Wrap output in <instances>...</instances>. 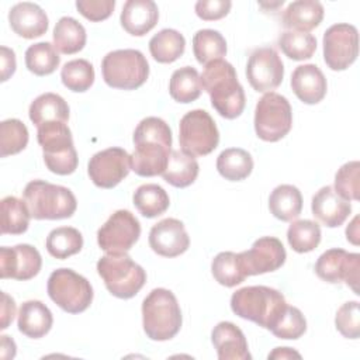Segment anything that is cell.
Wrapping results in <instances>:
<instances>
[{"mask_svg":"<svg viewBox=\"0 0 360 360\" xmlns=\"http://www.w3.org/2000/svg\"><path fill=\"white\" fill-rule=\"evenodd\" d=\"M246 77L259 93H270L277 89L284 77V65L276 49L270 46L255 49L248 59Z\"/></svg>","mask_w":360,"mask_h":360,"instance_id":"cell-16","label":"cell"},{"mask_svg":"<svg viewBox=\"0 0 360 360\" xmlns=\"http://www.w3.org/2000/svg\"><path fill=\"white\" fill-rule=\"evenodd\" d=\"M42 266L39 252L27 243L0 248V277L25 281L34 278Z\"/></svg>","mask_w":360,"mask_h":360,"instance_id":"cell-18","label":"cell"},{"mask_svg":"<svg viewBox=\"0 0 360 360\" xmlns=\"http://www.w3.org/2000/svg\"><path fill=\"white\" fill-rule=\"evenodd\" d=\"M141 236V224L128 210H118L97 231V243L111 255L127 253Z\"/></svg>","mask_w":360,"mask_h":360,"instance_id":"cell-12","label":"cell"},{"mask_svg":"<svg viewBox=\"0 0 360 360\" xmlns=\"http://www.w3.org/2000/svg\"><path fill=\"white\" fill-rule=\"evenodd\" d=\"M45 248L52 257L63 260L82 250L83 236L76 228L59 226L48 233Z\"/></svg>","mask_w":360,"mask_h":360,"instance_id":"cell-35","label":"cell"},{"mask_svg":"<svg viewBox=\"0 0 360 360\" xmlns=\"http://www.w3.org/2000/svg\"><path fill=\"white\" fill-rule=\"evenodd\" d=\"M198 170L200 167L194 156L183 150H172L167 166L162 173V177L170 186L184 188L195 181Z\"/></svg>","mask_w":360,"mask_h":360,"instance_id":"cell-28","label":"cell"},{"mask_svg":"<svg viewBox=\"0 0 360 360\" xmlns=\"http://www.w3.org/2000/svg\"><path fill=\"white\" fill-rule=\"evenodd\" d=\"M181 311L176 295L167 288L152 290L142 302V325L152 340L174 338L181 328Z\"/></svg>","mask_w":360,"mask_h":360,"instance_id":"cell-4","label":"cell"},{"mask_svg":"<svg viewBox=\"0 0 360 360\" xmlns=\"http://www.w3.org/2000/svg\"><path fill=\"white\" fill-rule=\"evenodd\" d=\"M181 150L191 156L210 155L219 143L215 121L205 110H191L183 115L179 127Z\"/></svg>","mask_w":360,"mask_h":360,"instance_id":"cell-11","label":"cell"},{"mask_svg":"<svg viewBox=\"0 0 360 360\" xmlns=\"http://www.w3.org/2000/svg\"><path fill=\"white\" fill-rule=\"evenodd\" d=\"M49 298L65 312L80 314L93 301V287L90 281L72 269L53 270L48 278Z\"/></svg>","mask_w":360,"mask_h":360,"instance_id":"cell-9","label":"cell"},{"mask_svg":"<svg viewBox=\"0 0 360 360\" xmlns=\"http://www.w3.org/2000/svg\"><path fill=\"white\" fill-rule=\"evenodd\" d=\"M134 205L145 218H156L162 215L170 204L169 195L159 184H142L134 193Z\"/></svg>","mask_w":360,"mask_h":360,"instance_id":"cell-34","label":"cell"},{"mask_svg":"<svg viewBox=\"0 0 360 360\" xmlns=\"http://www.w3.org/2000/svg\"><path fill=\"white\" fill-rule=\"evenodd\" d=\"M359 270H360V255L349 253L343 249H329L323 252L316 263V276L330 284H339L342 281L350 287L354 294H359Z\"/></svg>","mask_w":360,"mask_h":360,"instance_id":"cell-15","label":"cell"},{"mask_svg":"<svg viewBox=\"0 0 360 360\" xmlns=\"http://www.w3.org/2000/svg\"><path fill=\"white\" fill-rule=\"evenodd\" d=\"M232 7L229 0H200L195 3V14L204 21H215L225 17Z\"/></svg>","mask_w":360,"mask_h":360,"instance_id":"cell-48","label":"cell"},{"mask_svg":"<svg viewBox=\"0 0 360 360\" xmlns=\"http://www.w3.org/2000/svg\"><path fill=\"white\" fill-rule=\"evenodd\" d=\"M301 359V354L291 347H276L271 353H269V359Z\"/></svg>","mask_w":360,"mask_h":360,"instance_id":"cell-51","label":"cell"},{"mask_svg":"<svg viewBox=\"0 0 360 360\" xmlns=\"http://www.w3.org/2000/svg\"><path fill=\"white\" fill-rule=\"evenodd\" d=\"M1 233L21 235L30 225V210L24 200L7 195L1 200Z\"/></svg>","mask_w":360,"mask_h":360,"instance_id":"cell-36","label":"cell"},{"mask_svg":"<svg viewBox=\"0 0 360 360\" xmlns=\"http://www.w3.org/2000/svg\"><path fill=\"white\" fill-rule=\"evenodd\" d=\"M201 76L191 66H183L173 72L169 82V93L177 103H191L201 96Z\"/></svg>","mask_w":360,"mask_h":360,"instance_id":"cell-33","label":"cell"},{"mask_svg":"<svg viewBox=\"0 0 360 360\" xmlns=\"http://www.w3.org/2000/svg\"><path fill=\"white\" fill-rule=\"evenodd\" d=\"M8 22L18 37L32 39L42 37L46 32L49 21L45 11L38 4L22 1L10 8Z\"/></svg>","mask_w":360,"mask_h":360,"instance_id":"cell-21","label":"cell"},{"mask_svg":"<svg viewBox=\"0 0 360 360\" xmlns=\"http://www.w3.org/2000/svg\"><path fill=\"white\" fill-rule=\"evenodd\" d=\"M60 56L56 48L49 42H38L25 51V66L37 76H46L56 70Z\"/></svg>","mask_w":360,"mask_h":360,"instance_id":"cell-39","label":"cell"},{"mask_svg":"<svg viewBox=\"0 0 360 360\" xmlns=\"http://www.w3.org/2000/svg\"><path fill=\"white\" fill-rule=\"evenodd\" d=\"M292 127V111L288 100L274 91L260 97L255 110L256 135L266 142L283 139Z\"/></svg>","mask_w":360,"mask_h":360,"instance_id":"cell-10","label":"cell"},{"mask_svg":"<svg viewBox=\"0 0 360 360\" xmlns=\"http://www.w3.org/2000/svg\"><path fill=\"white\" fill-rule=\"evenodd\" d=\"M28 143V129L17 118H8L0 122V155L1 158L20 153Z\"/></svg>","mask_w":360,"mask_h":360,"instance_id":"cell-43","label":"cell"},{"mask_svg":"<svg viewBox=\"0 0 360 360\" xmlns=\"http://www.w3.org/2000/svg\"><path fill=\"white\" fill-rule=\"evenodd\" d=\"M131 170L142 177L162 174L172 153V129L159 117L143 118L134 131Z\"/></svg>","mask_w":360,"mask_h":360,"instance_id":"cell-1","label":"cell"},{"mask_svg":"<svg viewBox=\"0 0 360 360\" xmlns=\"http://www.w3.org/2000/svg\"><path fill=\"white\" fill-rule=\"evenodd\" d=\"M186 49L184 37L172 28H165L155 34L149 41V52L159 63H172L177 60Z\"/></svg>","mask_w":360,"mask_h":360,"instance_id":"cell-31","label":"cell"},{"mask_svg":"<svg viewBox=\"0 0 360 360\" xmlns=\"http://www.w3.org/2000/svg\"><path fill=\"white\" fill-rule=\"evenodd\" d=\"M101 73L110 87L135 90L146 82L149 63L138 49H117L104 56Z\"/></svg>","mask_w":360,"mask_h":360,"instance_id":"cell-8","label":"cell"},{"mask_svg":"<svg viewBox=\"0 0 360 360\" xmlns=\"http://www.w3.org/2000/svg\"><path fill=\"white\" fill-rule=\"evenodd\" d=\"M158 20L159 10L152 0L125 1L120 17L122 28L134 37H143L148 34L158 24Z\"/></svg>","mask_w":360,"mask_h":360,"instance_id":"cell-24","label":"cell"},{"mask_svg":"<svg viewBox=\"0 0 360 360\" xmlns=\"http://www.w3.org/2000/svg\"><path fill=\"white\" fill-rule=\"evenodd\" d=\"M69 105L60 97L55 93H44L38 96L30 105L28 115L32 124L38 128L39 125L45 122L59 121V122H68L69 120Z\"/></svg>","mask_w":360,"mask_h":360,"instance_id":"cell-27","label":"cell"},{"mask_svg":"<svg viewBox=\"0 0 360 360\" xmlns=\"http://www.w3.org/2000/svg\"><path fill=\"white\" fill-rule=\"evenodd\" d=\"M97 273L110 294L121 300L135 297L146 283L145 270L127 253H107L100 257L97 262Z\"/></svg>","mask_w":360,"mask_h":360,"instance_id":"cell-7","label":"cell"},{"mask_svg":"<svg viewBox=\"0 0 360 360\" xmlns=\"http://www.w3.org/2000/svg\"><path fill=\"white\" fill-rule=\"evenodd\" d=\"M1 298H3V304H1V325H0V329L4 330V329L8 328V325L14 319L15 302L7 292H1Z\"/></svg>","mask_w":360,"mask_h":360,"instance_id":"cell-50","label":"cell"},{"mask_svg":"<svg viewBox=\"0 0 360 360\" xmlns=\"http://www.w3.org/2000/svg\"><path fill=\"white\" fill-rule=\"evenodd\" d=\"M269 210L273 217L284 222L298 218L302 210L301 191L291 184L277 186L269 197Z\"/></svg>","mask_w":360,"mask_h":360,"instance_id":"cell-29","label":"cell"},{"mask_svg":"<svg viewBox=\"0 0 360 360\" xmlns=\"http://www.w3.org/2000/svg\"><path fill=\"white\" fill-rule=\"evenodd\" d=\"M217 170L229 181H240L252 173L253 159L245 149L228 148L217 158Z\"/></svg>","mask_w":360,"mask_h":360,"instance_id":"cell-32","label":"cell"},{"mask_svg":"<svg viewBox=\"0 0 360 360\" xmlns=\"http://www.w3.org/2000/svg\"><path fill=\"white\" fill-rule=\"evenodd\" d=\"M335 191L347 201L360 198V163L352 160L345 163L335 176Z\"/></svg>","mask_w":360,"mask_h":360,"instance_id":"cell-45","label":"cell"},{"mask_svg":"<svg viewBox=\"0 0 360 360\" xmlns=\"http://www.w3.org/2000/svg\"><path fill=\"white\" fill-rule=\"evenodd\" d=\"M1 82L8 80L10 76L15 72V53L7 46H1Z\"/></svg>","mask_w":360,"mask_h":360,"instance_id":"cell-49","label":"cell"},{"mask_svg":"<svg viewBox=\"0 0 360 360\" xmlns=\"http://www.w3.org/2000/svg\"><path fill=\"white\" fill-rule=\"evenodd\" d=\"M285 307L284 295L266 285L243 287L231 297V309L235 315L269 330L276 325Z\"/></svg>","mask_w":360,"mask_h":360,"instance_id":"cell-3","label":"cell"},{"mask_svg":"<svg viewBox=\"0 0 360 360\" xmlns=\"http://www.w3.org/2000/svg\"><path fill=\"white\" fill-rule=\"evenodd\" d=\"M150 249L163 257L183 255L190 246V238L184 224L176 218H165L155 224L149 232Z\"/></svg>","mask_w":360,"mask_h":360,"instance_id":"cell-19","label":"cell"},{"mask_svg":"<svg viewBox=\"0 0 360 360\" xmlns=\"http://www.w3.org/2000/svg\"><path fill=\"white\" fill-rule=\"evenodd\" d=\"M307 330V319L302 312L292 305L285 307L284 312L276 322V325L270 329V332L278 339H298Z\"/></svg>","mask_w":360,"mask_h":360,"instance_id":"cell-44","label":"cell"},{"mask_svg":"<svg viewBox=\"0 0 360 360\" xmlns=\"http://www.w3.org/2000/svg\"><path fill=\"white\" fill-rule=\"evenodd\" d=\"M359 217H354L353 221L350 222V225L346 228V238L350 243L353 245H359Z\"/></svg>","mask_w":360,"mask_h":360,"instance_id":"cell-52","label":"cell"},{"mask_svg":"<svg viewBox=\"0 0 360 360\" xmlns=\"http://www.w3.org/2000/svg\"><path fill=\"white\" fill-rule=\"evenodd\" d=\"M336 329L346 339H357L360 336V308L357 301L345 302L335 316Z\"/></svg>","mask_w":360,"mask_h":360,"instance_id":"cell-46","label":"cell"},{"mask_svg":"<svg viewBox=\"0 0 360 360\" xmlns=\"http://www.w3.org/2000/svg\"><path fill=\"white\" fill-rule=\"evenodd\" d=\"M359 55V32L352 24L330 25L323 34V60L332 70L347 69Z\"/></svg>","mask_w":360,"mask_h":360,"instance_id":"cell-13","label":"cell"},{"mask_svg":"<svg viewBox=\"0 0 360 360\" xmlns=\"http://www.w3.org/2000/svg\"><path fill=\"white\" fill-rule=\"evenodd\" d=\"M53 323V316L49 308L38 301L30 300L21 304L18 309L17 326L18 330L31 339H39L45 336Z\"/></svg>","mask_w":360,"mask_h":360,"instance_id":"cell-25","label":"cell"},{"mask_svg":"<svg viewBox=\"0 0 360 360\" xmlns=\"http://www.w3.org/2000/svg\"><path fill=\"white\" fill-rule=\"evenodd\" d=\"M291 89L305 104H316L323 100L328 90L322 70L312 63L297 66L291 75Z\"/></svg>","mask_w":360,"mask_h":360,"instance_id":"cell-23","label":"cell"},{"mask_svg":"<svg viewBox=\"0 0 360 360\" xmlns=\"http://www.w3.org/2000/svg\"><path fill=\"white\" fill-rule=\"evenodd\" d=\"M278 46L287 58L292 60H305L315 53L316 38L309 32L284 31L278 38Z\"/></svg>","mask_w":360,"mask_h":360,"instance_id":"cell-42","label":"cell"},{"mask_svg":"<svg viewBox=\"0 0 360 360\" xmlns=\"http://www.w3.org/2000/svg\"><path fill=\"white\" fill-rule=\"evenodd\" d=\"M115 7L114 0H77L76 8L90 21H103L108 18Z\"/></svg>","mask_w":360,"mask_h":360,"instance_id":"cell-47","label":"cell"},{"mask_svg":"<svg viewBox=\"0 0 360 360\" xmlns=\"http://www.w3.org/2000/svg\"><path fill=\"white\" fill-rule=\"evenodd\" d=\"M321 226L311 219L294 221L287 231V240L297 253H308L321 242Z\"/></svg>","mask_w":360,"mask_h":360,"instance_id":"cell-40","label":"cell"},{"mask_svg":"<svg viewBox=\"0 0 360 360\" xmlns=\"http://www.w3.org/2000/svg\"><path fill=\"white\" fill-rule=\"evenodd\" d=\"M212 345L219 360H250L252 354L243 332L232 322L222 321L214 326L211 333Z\"/></svg>","mask_w":360,"mask_h":360,"instance_id":"cell-22","label":"cell"},{"mask_svg":"<svg viewBox=\"0 0 360 360\" xmlns=\"http://www.w3.org/2000/svg\"><path fill=\"white\" fill-rule=\"evenodd\" d=\"M131 170V155L122 148H107L94 153L87 165V173L94 186L112 188L120 184Z\"/></svg>","mask_w":360,"mask_h":360,"instance_id":"cell-14","label":"cell"},{"mask_svg":"<svg viewBox=\"0 0 360 360\" xmlns=\"http://www.w3.org/2000/svg\"><path fill=\"white\" fill-rule=\"evenodd\" d=\"M201 84L211 98V105L221 117L233 120L243 112L245 91L229 62L217 59L207 63L201 75Z\"/></svg>","mask_w":360,"mask_h":360,"instance_id":"cell-2","label":"cell"},{"mask_svg":"<svg viewBox=\"0 0 360 360\" xmlns=\"http://www.w3.org/2000/svg\"><path fill=\"white\" fill-rule=\"evenodd\" d=\"M312 215L325 226H340L352 212V205L347 200L342 198L332 186L319 188L312 197L311 202Z\"/></svg>","mask_w":360,"mask_h":360,"instance_id":"cell-20","label":"cell"},{"mask_svg":"<svg viewBox=\"0 0 360 360\" xmlns=\"http://www.w3.org/2000/svg\"><path fill=\"white\" fill-rule=\"evenodd\" d=\"M60 79L65 87L75 93L87 91L94 83V68L86 59H73L63 65Z\"/></svg>","mask_w":360,"mask_h":360,"instance_id":"cell-41","label":"cell"},{"mask_svg":"<svg viewBox=\"0 0 360 360\" xmlns=\"http://www.w3.org/2000/svg\"><path fill=\"white\" fill-rule=\"evenodd\" d=\"M15 343L13 339H10V336H6L3 335L1 336V357L4 359L6 356V352L8 350L10 352V359H13L15 356Z\"/></svg>","mask_w":360,"mask_h":360,"instance_id":"cell-53","label":"cell"},{"mask_svg":"<svg viewBox=\"0 0 360 360\" xmlns=\"http://www.w3.org/2000/svg\"><path fill=\"white\" fill-rule=\"evenodd\" d=\"M37 139L42 148L45 166L55 174H72L79 163L77 152L73 146L72 131L66 122L52 121L38 127Z\"/></svg>","mask_w":360,"mask_h":360,"instance_id":"cell-6","label":"cell"},{"mask_svg":"<svg viewBox=\"0 0 360 360\" xmlns=\"http://www.w3.org/2000/svg\"><path fill=\"white\" fill-rule=\"evenodd\" d=\"M323 13V6L316 0H297L287 6L281 20L288 31L308 32L321 24Z\"/></svg>","mask_w":360,"mask_h":360,"instance_id":"cell-26","label":"cell"},{"mask_svg":"<svg viewBox=\"0 0 360 360\" xmlns=\"http://www.w3.org/2000/svg\"><path fill=\"white\" fill-rule=\"evenodd\" d=\"M53 46L65 55H73L86 45V30L73 17H62L53 28Z\"/></svg>","mask_w":360,"mask_h":360,"instance_id":"cell-30","label":"cell"},{"mask_svg":"<svg viewBox=\"0 0 360 360\" xmlns=\"http://www.w3.org/2000/svg\"><path fill=\"white\" fill-rule=\"evenodd\" d=\"M22 197L34 219L70 218L77 208L76 197L68 187L45 180L30 181L22 191Z\"/></svg>","mask_w":360,"mask_h":360,"instance_id":"cell-5","label":"cell"},{"mask_svg":"<svg viewBox=\"0 0 360 360\" xmlns=\"http://www.w3.org/2000/svg\"><path fill=\"white\" fill-rule=\"evenodd\" d=\"M211 271L215 281L224 287H235L248 277L242 267L239 253L233 252L218 253L211 263Z\"/></svg>","mask_w":360,"mask_h":360,"instance_id":"cell-38","label":"cell"},{"mask_svg":"<svg viewBox=\"0 0 360 360\" xmlns=\"http://www.w3.org/2000/svg\"><path fill=\"white\" fill-rule=\"evenodd\" d=\"M246 276H257L280 269L287 259L285 249L280 239L263 236L255 240L249 250L239 253Z\"/></svg>","mask_w":360,"mask_h":360,"instance_id":"cell-17","label":"cell"},{"mask_svg":"<svg viewBox=\"0 0 360 360\" xmlns=\"http://www.w3.org/2000/svg\"><path fill=\"white\" fill-rule=\"evenodd\" d=\"M193 52L198 63L207 65L226 55V41L215 30H200L193 37Z\"/></svg>","mask_w":360,"mask_h":360,"instance_id":"cell-37","label":"cell"}]
</instances>
